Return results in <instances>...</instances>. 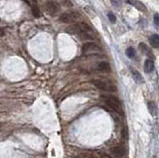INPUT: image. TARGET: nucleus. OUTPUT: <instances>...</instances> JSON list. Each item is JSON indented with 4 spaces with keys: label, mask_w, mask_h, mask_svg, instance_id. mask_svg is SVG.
I'll return each mask as SVG.
<instances>
[{
    "label": "nucleus",
    "mask_w": 159,
    "mask_h": 158,
    "mask_svg": "<svg viewBox=\"0 0 159 158\" xmlns=\"http://www.w3.org/2000/svg\"><path fill=\"white\" fill-rule=\"evenodd\" d=\"M131 75H132V77H133L134 81H135L136 83H139V84H141V83L143 82V79H142L141 75H140L136 70L131 69Z\"/></svg>",
    "instance_id": "obj_12"
},
{
    "label": "nucleus",
    "mask_w": 159,
    "mask_h": 158,
    "mask_svg": "<svg viewBox=\"0 0 159 158\" xmlns=\"http://www.w3.org/2000/svg\"><path fill=\"white\" fill-rule=\"evenodd\" d=\"M100 51V48L94 43H86L82 46V53L86 55L90 54H96Z\"/></svg>",
    "instance_id": "obj_4"
},
{
    "label": "nucleus",
    "mask_w": 159,
    "mask_h": 158,
    "mask_svg": "<svg viewBox=\"0 0 159 158\" xmlns=\"http://www.w3.org/2000/svg\"><path fill=\"white\" fill-rule=\"evenodd\" d=\"M154 24L159 28V13H156L154 15Z\"/></svg>",
    "instance_id": "obj_19"
},
{
    "label": "nucleus",
    "mask_w": 159,
    "mask_h": 158,
    "mask_svg": "<svg viewBox=\"0 0 159 158\" xmlns=\"http://www.w3.org/2000/svg\"><path fill=\"white\" fill-rule=\"evenodd\" d=\"M104 99V102L112 109V110L116 111V112L120 113L122 111L121 108V104H120L119 100H118L116 97L114 96H102V97Z\"/></svg>",
    "instance_id": "obj_1"
},
{
    "label": "nucleus",
    "mask_w": 159,
    "mask_h": 158,
    "mask_svg": "<svg viewBox=\"0 0 159 158\" xmlns=\"http://www.w3.org/2000/svg\"><path fill=\"white\" fill-rule=\"evenodd\" d=\"M149 42L150 45L153 48H159V36L158 35H152L149 37Z\"/></svg>",
    "instance_id": "obj_10"
},
{
    "label": "nucleus",
    "mask_w": 159,
    "mask_h": 158,
    "mask_svg": "<svg viewBox=\"0 0 159 158\" xmlns=\"http://www.w3.org/2000/svg\"><path fill=\"white\" fill-rule=\"evenodd\" d=\"M4 34H5V31H4V29H2V28H0V37H2V36H4Z\"/></svg>",
    "instance_id": "obj_20"
},
{
    "label": "nucleus",
    "mask_w": 159,
    "mask_h": 158,
    "mask_svg": "<svg viewBox=\"0 0 159 158\" xmlns=\"http://www.w3.org/2000/svg\"><path fill=\"white\" fill-rule=\"evenodd\" d=\"M79 17H80L79 12L70 11L62 14L61 17H60V21L63 22V23H73V22L77 21Z\"/></svg>",
    "instance_id": "obj_3"
},
{
    "label": "nucleus",
    "mask_w": 159,
    "mask_h": 158,
    "mask_svg": "<svg viewBox=\"0 0 159 158\" xmlns=\"http://www.w3.org/2000/svg\"><path fill=\"white\" fill-rule=\"evenodd\" d=\"M110 153L114 158H122L125 155V148L122 146H115L111 148Z\"/></svg>",
    "instance_id": "obj_6"
},
{
    "label": "nucleus",
    "mask_w": 159,
    "mask_h": 158,
    "mask_svg": "<svg viewBox=\"0 0 159 158\" xmlns=\"http://www.w3.org/2000/svg\"><path fill=\"white\" fill-rule=\"evenodd\" d=\"M125 54H126V56H127L128 58L132 59V58H134V57H135V50H134L133 48L129 47V48H127V49H126Z\"/></svg>",
    "instance_id": "obj_15"
},
{
    "label": "nucleus",
    "mask_w": 159,
    "mask_h": 158,
    "mask_svg": "<svg viewBox=\"0 0 159 158\" xmlns=\"http://www.w3.org/2000/svg\"><path fill=\"white\" fill-rule=\"evenodd\" d=\"M98 70L100 71V72L108 73V72H110V66L108 62H102L98 65Z\"/></svg>",
    "instance_id": "obj_9"
},
{
    "label": "nucleus",
    "mask_w": 159,
    "mask_h": 158,
    "mask_svg": "<svg viewBox=\"0 0 159 158\" xmlns=\"http://www.w3.org/2000/svg\"><path fill=\"white\" fill-rule=\"evenodd\" d=\"M108 19H110V21L111 22V23H115L116 18H115V16H114V14H112L111 12H110V13L108 14Z\"/></svg>",
    "instance_id": "obj_17"
},
{
    "label": "nucleus",
    "mask_w": 159,
    "mask_h": 158,
    "mask_svg": "<svg viewBox=\"0 0 159 158\" xmlns=\"http://www.w3.org/2000/svg\"><path fill=\"white\" fill-rule=\"evenodd\" d=\"M46 10L50 15H54L60 10V5L56 1H49L46 4Z\"/></svg>",
    "instance_id": "obj_5"
},
{
    "label": "nucleus",
    "mask_w": 159,
    "mask_h": 158,
    "mask_svg": "<svg viewBox=\"0 0 159 158\" xmlns=\"http://www.w3.org/2000/svg\"><path fill=\"white\" fill-rule=\"evenodd\" d=\"M110 1H111V5L114 6V7H119L121 5L119 0H110Z\"/></svg>",
    "instance_id": "obj_18"
},
{
    "label": "nucleus",
    "mask_w": 159,
    "mask_h": 158,
    "mask_svg": "<svg viewBox=\"0 0 159 158\" xmlns=\"http://www.w3.org/2000/svg\"><path fill=\"white\" fill-rule=\"evenodd\" d=\"M66 32L71 34V35H78L80 32V28L79 24H73V25L69 26V27L66 29Z\"/></svg>",
    "instance_id": "obj_8"
},
{
    "label": "nucleus",
    "mask_w": 159,
    "mask_h": 158,
    "mask_svg": "<svg viewBox=\"0 0 159 158\" xmlns=\"http://www.w3.org/2000/svg\"><path fill=\"white\" fill-rule=\"evenodd\" d=\"M139 49H140V51L143 53V54H146V55H148L149 57H152V58H153V54L150 52L149 48H148L144 43H140L139 44Z\"/></svg>",
    "instance_id": "obj_13"
},
{
    "label": "nucleus",
    "mask_w": 159,
    "mask_h": 158,
    "mask_svg": "<svg viewBox=\"0 0 159 158\" xmlns=\"http://www.w3.org/2000/svg\"><path fill=\"white\" fill-rule=\"evenodd\" d=\"M127 3L130 4V5H132L134 8H136L137 10H139L140 12H146L147 11L146 6L144 5L141 1H139V0H127Z\"/></svg>",
    "instance_id": "obj_7"
},
{
    "label": "nucleus",
    "mask_w": 159,
    "mask_h": 158,
    "mask_svg": "<svg viewBox=\"0 0 159 158\" xmlns=\"http://www.w3.org/2000/svg\"><path fill=\"white\" fill-rule=\"evenodd\" d=\"M154 70V63L151 60H146L144 63V71L146 73H151Z\"/></svg>",
    "instance_id": "obj_11"
},
{
    "label": "nucleus",
    "mask_w": 159,
    "mask_h": 158,
    "mask_svg": "<svg viewBox=\"0 0 159 158\" xmlns=\"http://www.w3.org/2000/svg\"><path fill=\"white\" fill-rule=\"evenodd\" d=\"M32 14L34 15V17H39L40 16V11L38 6L36 5H32Z\"/></svg>",
    "instance_id": "obj_16"
},
{
    "label": "nucleus",
    "mask_w": 159,
    "mask_h": 158,
    "mask_svg": "<svg viewBox=\"0 0 159 158\" xmlns=\"http://www.w3.org/2000/svg\"><path fill=\"white\" fill-rule=\"evenodd\" d=\"M148 110L149 112L151 113L152 115H155L156 114V111H157V107H156V104L154 102H148Z\"/></svg>",
    "instance_id": "obj_14"
},
{
    "label": "nucleus",
    "mask_w": 159,
    "mask_h": 158,
    "mask_svg": "<svg viewBox=\"0 0 159 158\" xmlns=\"http://www.w3.org/2000/svg\"><path fill=\"white\" fill-rule=\"evenodd\" d=\"M94 85L98 89L106 92H115L116 87L110 81H104V80H96L94 81Z\"/></svg>",
    "instance_id": "obj_2"
}]
</instances>
